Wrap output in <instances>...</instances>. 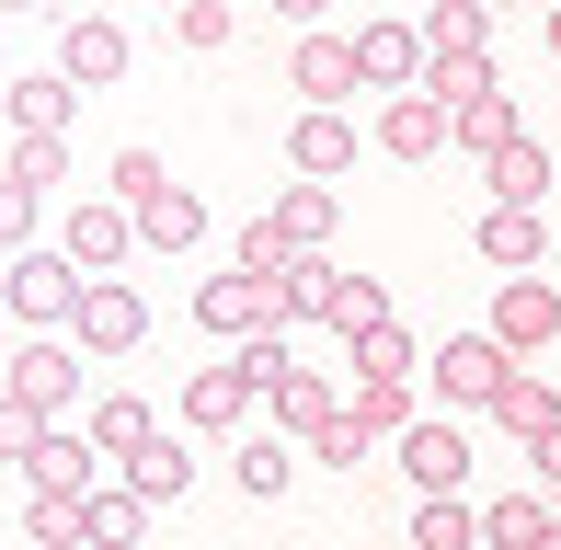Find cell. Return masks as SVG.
I'll return each instance as SVG.
<instances>
[{"label":"cell","mask_w":561,"mask_h":550,"mask_svg":"<svg viewBox=\"0 0 561 550\" xmlns=\"http://www.w3.org/2000/svg\"><path fill=\"white\" fill-rule=\"evenodd\" d=\"M0 184H23V195H58L69 184V138H12V172Z\"/></svg>","instance_id":"obj_35"},{"label":"cell","mask_w":561,"mask_h":550,"mask_svg":"<svg viewBox=\"0 0 561 550\" xmlns=\"http://www.w3.org/2000/svg\"><path fill=\"white\" fill-rule=\"evenodd\" d=\"M12 402H35L46 424H69V402H81V344H69V333L12 344Z\"/></svg>","instance_id":"obj_5"},{"label":"cell","mask_w":561,"mask_h":550,"mask_svg":"<svg viewBox=\"0 0 561 550\" xmlns=\"http://www.w3.org/2000/svg\"><path fill=\"white\" fill-rule=\"evenodd\" d=\"M401 550H481V505H458V493H424L413 505V539Z\"/></svg>","instance_id":"obj_27"},{"label":"cell","mask_w":561,"mask_h":550,"mask_svg":"<svg viewBox=\"0 0 561 550\" xmlns=\"http://www.w3.org/2000/svg\"><path fill=\"white\" fill-rule=\"evenodd\" d=\"M424 58H493V12L481 0H436L424 12Z\"/></svg>","instance_id":"obj_23"},{"label":"cell","mask_w":561,"mask_h":550,"mask_svg":"<svg viewBox=\"0 0 561 550\" xmlns=\"http://www.w3.org/2000/svg\"><path fill=\"white\" fill-rule=\"evenodd\" d=\"M58 81H69V92H104V81H126V23H104V12H69V35H58Z\"/></svg>","instance_id":"obj_9"},{"label":"cell","mask_w":561,"mask_h":550,"mask_svg":"<svg viewBox=\"0 0 561 550\" xmlns=\"http://www.w3.org/2000/svg\"><path fill=\"white\" fill-rule=\"evenodd\" d=\"M81 287H92V275L69 264V253H12V275H0V310H12L23 333H69V321H81Z\"/></svg>","instance_id":"obj_1"},{"label":"cell","mask_w":561,"mask_h":550,"mask_svg":"<svg viewBox=\"0 0 561 550\" xmlns=\"http://www.w3.org/2000/svg\"><path fill=\"white\" fill-rule=\"evenodd\" d=\"M550 58H561V0H550Z\"/></svg>","instance_id":"obj_45"},{"label":"cell","mask_w":561,"mask_h":550,"mask_svg":"<svg viewBox=\"0 0 561 550\" xmlns=\"http://www.w3.org/2000/svg\"><path fill=\"white\" fill-rule=\"evenodd\" d=\"M104 184H115V207H149V195H161V184H172V161H161V149H138V138H126V149H115V172H104Z\"/></svg>","instance_id":"obj_36"},{"label":"cell","mask_w":561,"mask_h":550,"mask_svg":"<svg viewBox=\"0 0 561 550\" xmlns=\"http://www.w3.org/2000/svg\"><path fill=\"white\" fill-rule=\"evenodd\" d=\"M252 402H264V379H252L241 356H229V367H195V379H184V436H241Z\"/></svg>","instance_id":"obj_6"},{"label":"cell","mask_w":561,"mask_h":550,"mask_svg":"<svg viewBox=\"0 0 561 550\" xmlns=\"http://www.w3.org/2000/svg\"><path fill=\"white\" fill-rule=\"evenodd\" d=\"M0 321H12V310H0Z\"/></svg>","instance_id":"obj_51"},{"label":"cell","mask_w":561,"mask_h":550,"mask_svg":"<svg viewBox=\"0 0 561 550\" xmlns=\"http://www.w3.org/2000/svg\"><path fill=\"white\" fill-rule=\"evenodd\" d=\"M298 253H287V230H275V218H252L241 230V275H287Z\"/></svg>","instance_id":"obj_41"},{"label":"cell","mask_w":561,"mask_h":550,"mask_svg":"<svg viewBox=\"0 0 561 550\" xmlns=\"http://www.w3.org/2000/svg\"><path fill=\"white\" fill-rule=\"evenodd\" d=\"M493 424H504V436H550V424H561V402H550V379H527V367H516V379H504V402H493Z\"/></svg>","instance_id":"obj_32"},{"label":"cell","mask_w":561,"mask_h":550,"mask_svg":"<svg viewBox=\"0 0 561 550\" xmlns=\"http://www.w3.org/2000/svg\"><path fill=\"white\" fill-rule=\"evenodd\" d=\"M539 550H561V516H550V528H539Z\"/></svg>","instance_id":"obj_46"},{"label":"cell","mask_w":561,"mask_h":550,"mask_svg":"<svg viewBox=\"0 0 561 550\" xmlns=\"http://www.w3.org/2000/svg\"><path fill=\"white\" fill-rule=\"evenodd\" d=\"M413 92H436V104L458 115L470 92H493V58H424V81H413Z\"/></svg>","instance_id":"obj_37"},{"label":"cell","mask_w":561,"mask_h":550,"mask_svg":"<svg viewBox=\"0 0 561 550\" xmlns=\"http://www.w3.org/2000/svg\"><path fill=\"white\" fill-rule=\"evenodd\" d=\"M344 413L367 424V436H413V424H424V413H413V379H355Z\"/></svg>","instance_id":"obj_30"},{"label":"cell","mask_w":561,"mask_h":550,"mask_svg":"<svg viewBox=\"0 0 561 550\" xmlns=\"http://www.w3.org/2000/svg\"><path fill=\"white\" fill-rule=\"evenodd\" d=\"M264 402H275V436H321V424L344 413V402H333V379H321V367H287V379H275Z\"/></svg>","instance_id":"obj_18"},{"label":"cell","mask_w":561,"mask_h":550,"mask_svg":"<svg viewBox=\"0 0 561 550\" xmlns=\"http://www.w3.org/2000/svg\"><path fill=\"white\" fill-rule=\"evenodd\" d=\"M367 447H378L367 424H355V413H333V424H321V436H310V459H321V470H355V459H367Z\"/></svg>","instance_id":"obj_39"},{"label":"cell","mask_w":561,"mask_h":550,"mask_svg":"<svg viewBox=\"0 0 561 550\" xmlns=\"http://www.w3.org/2000/svg\"><path fill=\"white\" fill-rule=\"evenodd\" d=\"M35 207H46V195H23V184H0V253H35Z\"/></svg>","instance_id":"obj_42"},{"label":"cell","mask_w":561,"mask_h":550,"mask_svg":"<svg viewBox=\"0 0 561 550\" xmlns=\"http://www.w3.org/2000/svg\"><path fill=\"white\" fill-rule=\"evenodd\" d=\"M424 367H436V402H458V413H493L504 379H516V356L493 333H447V356H424Z\"/></svg>","instance_id":"obj_4"},{"label":"cell","mask_w":561,"mask_h":550,"mask_svg":"<svg viewBox=\"0 0 561 550\" xmlns=\"http://www.w3.org/2000/svg\"><path fill=\"white\" fill-rule=\"evenodd\" d=\"M69 344H81V356H138V344H149V298L126 287V275H92V287H81V321H69Z\"/></svg>","instance_id":"obj_3"},{"label":"cell","mask_w":561,"mask_h":550,"mask_svg":"<svg viewBox=\"0 0 561 550\" xmlns=\"http://www.w3.org/2000/svg\"><path fill=\"white\" fill-rule=\"evenodd\" d=\"M81 436H92V447H104V459H138V447H149V436H161V413H149V402H138V390H104V402H92V424H81Z\"/></svg>","instance_id":"obj_20"},{"label":"cell","mask_w":561,"mask_h":550,"mask_svg":"<svg viewBox=\"0 0 561 550\" xmlns=\"http://www.w3.org/2000/svg\"><path fill=\"white\" fill-rule=\"evenodd\" d=\"M321 321H333L344 344H367L378 321H390V287H378V275H333V310H321Z\"/></svg>","instance_id":"obj_31"},{"label":"cell","mask_w":561,"mask_h":550,"mask_svg":"<svg viewBox=\"0 0 561 550\" xmlns=\"http://www.w3.org/2000/svg\"><path fill=\"white\" fill-rule=\"evenodd\" d=\"M81 516H92V550H138L149 539V493H126V482H92Z\"/></svg>","instance_id":"obj_21"},{"label":"cell","mask_w":561,"mask_h":550,"mask_svg":"<svg viewBox=\"0 0 561 550\" xmlns=\"http://www.w3.org/2000/svg\"><path fill=\"white\" fill-rule=\"evenodd\" d=\"M539 528H550L539 493H493V505H481V550H539Z\"/></svg>","instance_id":"obj_29"},{"label":"cell","mask_w":561,"mask_h":550,"mask_svg":"<svg viewBox=\"0 0 561 550\" xmlns=\"http://www.w3.org/2000/svg\"><path fill=\"white\" fill-rule=\"evenodd\" d=\"M23 470H35V493H92V470H104V447H92L81 424H46V447H35Z\"/></svg>","instance_id":"obj_15"},{"label":"cell","mask_w":561,"mask_h":550,"mask_svg":"<svg viewBox=\"0 0 561 550\" xmlns=\"http://www.w3.org/2000/svg\"><path fill=\"white\" fill-rule=\"evenodd\" d=\"M493 207H550V149L539 138H516V149H493Z\"/></svg>","instance_id":"obj_25"},{"label":"cell","mask_w":561,"mask_h":550,"mask_svg":"<svg viewBox=\"0 0 561 550\" xmlns=\"http://www.w3.org/2000/svg\"><path fill=\"white\" fill-rule=\"evenodd\" d=\"M264 218L287 230V253H333V184H287Z\"/></svg>","instance_id":"obj_22"},{"label":"cell","mask_w":561,"mask_h":550,"mask_svg":"<svg viewBox=\"0 0 561 550\" xmlns=\"http://www.w3.org/2000/svg\"><path fill=\"white\" fill-rule=\"evenodd\" d=\"M184 482H195V447H184V436H149L138 459H126V493H149V505H172Z\"/></svg>","instance_id":"obj_28"},{"label":"cell","mask_w":561,"mask_h":550,"mask_svg":"<svg viewBox=\"0 0 561 550\" xmlns=\"http://www.w3.org/2000/svg\"><path fill=\"white\" fill-rule=\"evenodd\" d=\"M195 321H207L218 344L287 333V275H207V287H195Z\"/></svg>","instance_id":"obj_2"},{"label":"cell","mask_w":561,"mask_h":550,"mask_svg":"<svg viewBox=\"0 0 561 550\" xmlns=\"http://www.w3.org/2000/svg\"><path fill=\"white\" fill-rule=\"evenodd\" d=\"M481 264L493 275H539V207H481Z\"/></svg>","instance_id":"obj_19"},{"label":"cell","mask_w":561,"mask_h":550,"mask_svg":"<svg viewBox=\"0 0 561 550\" xmlns=\"http://www.w3.org/2000/svg\"><path fill=\"white\" fill-rule=\"evenodd\" d=\"M355 379H424V344L401 333V321H378V333L355 344Z\"/></svg>","instance_id":"obj_34"},{"label":"cell","mask_w":561,"mask_h":550,"mask_svg":"<svg viewBox=\"0 0 561 550\" xmlns=\"http://www.w3.org/2000/svg\"><path fill=\"white\" fill-rule=\"evenodd\" d=\"M138 241H149V253H195V241H207V207H195L184 184H161V195L138 207Z\"/></svg>","instance_id":"obj_24"},{"label":"cell","mask_w":561,"mask_h":550,"mask_svg":"<svg viewBox=\"0 0 561 550\" xmlns=\"http://www.w3.org/2000/svg\"><path fill=\"white\" fill-rule=\"evenodd\" d=\"M378 149H390V161H436L447 149V104L436 92H390V104H378Z\"/></svg>","instance_id":"obj_13"},{"label":"cell","mask_w":561,"mask_h":550,"mask_svg":"<svg viewBox=\"0 0 561 550\" xmlns=\"http://www.w3.org/2000/svg\"><path fill=\"white\" fill-rule=\"evenodd\" d=\"M401 470H413V493H458L470 482V436H458L447 413H424L413 436H401Z\"/></svg>","instance_id":"obj_12"},{"label":"cell","mask_w":561,"mask_h":550,"mask_svg":"<svg viewBox=\"0 0 561 550\" xmlns=\"http://www.w3.org/2000/svg\"><path fill=\"white\" fill-rule=\"evenodd\" d=\"M0 12H35V0H0Z\"/></svg>","instance_id":"obj_47"},{"label":"cell","mask_w":561,"mask_h":550,"mask_svg":"<svg viewBox=\"0 0 561 550\" xmlns=\"http://www.w3.org/2000/svg\"><path fill=\"white\" fill-rule=\"evenodd\" d=\"M481 12H493V0H481Z\"/></svg>","instance_id":"obj_49"},{"label":"cell","mask_w":561,"mask_h":550,"mask_svg":"<svg viewBox=\"0 0 561 550\" xmlns=\"http://www.w3.org/2000/svg\"><path fill=\"white\" fill-rule=\"evenodd\" d=\"M0 104H12V138H69V104H81V92L46 69V81H12Z\"/></svg>","instance_id":"obj_26"},{"label":"cell","mask_w":561,"mask_h":550,"mask_svg":"<svg viewBox=\"0 0 561 550\" xmlns=\"http://www.w3.org/2000/svg\"><path fill=\"white\" fill-rule=\"evenodd\" d=\"M126 241H138V207L92 195V207H69V241H58V253L81 264V275H115V264H126Z\"/></svg>","instance_id":"obj_11"},{"label":"cell","mask_w":561,"mask_h":550,"mask_svg":"<svg viewBox=\"0 0 561 550\" xmlns=\"http://www.w3.org/2000/svg\"><path fill=\"white\" fill-rule=\"evenodd\" d=\"M550 333H561V287H550V275H504V287H493V344H504V356H539Z\"/></svg>","instance_id":"obj_7"},{"label":"cell","mask_w":561,"mask_h":550,"mask_svg":"<svg viewBox=\"0 0 561 550\" xmlns=\"http://www.w3.org/2000/svg\"><path fill=\"white\" fill-rule=\"evenodd\" d=\"M275 12H287L298 35H321V12H333V0H275Z\"/></svg>","instance_id":"obj_44"},{"label":"cell","mask_w":561,"mask_h":550,"mask_svg":"<svg viewBox=\"0 0 561 550\" xmlns=\"http://www.w3.org/2000/svg\"><path fill=\"white\" fill-rule=\"evenodd\" d=\"M23 539H35V550H81V539H92L81 493H35V505H23Z\"/></svg>","instance_id":"obj_33"},{"label":"cell","mask_w":561,"mask_h":550,"mask_svg":"<svg viewBox=\"0 0 561 550\" xmlns=\"http://www.w3.org/2000/svg\"><path fill=\"white\" fill-rule=\"evenodd\" d=\"M229 482H241L252 505H275V493L298 482V436H241V447H229Z\"/></svg>","instance_id":"obj_17"},{"label":"cell","mask_w":561,"mask_h":550,"mask_svg":"<svg viewBox=\"0 0 561 550\" xmlns=\"http://www.w3.org/2000/svg\"><path fill=\"white\" fill-rule=\"evenodd\" d=\"M172 35H184L195 58H218V46H229V0H184V12H172Z\"/></svg>","instance_id":"obj_38"},{"label":"cell","mask_w":561,"mask_h":550,"mask_svg":"<svg viewBox=\"0 0 561 550\" xmlns=\"http://www.w3.org/2000/svg\"><path fill=\"white\" fill-rule=\"evenodd\" d=\"M516 138H527V127H516V92H504V81L470 92V104L447 115V149H481V161H493V149H516Z\"/></svg>","instance_id":"obj_16"},{"label":"cell","mask_w":561,"mask_h":550,"mask_svg":"<svg viewBox=\"0 0 561 550\" xmlns=\"http://www.w3.org/2000/svg\"><path fill=\"white\" fill-rule=\"evenodd\" d=\"M287 92H298L310 115H344V92H367V81H355V35H298Z\"/></svg>","instance_id":"obj_8"},{"label":"cell","mask_w":561,"mask_h":550,"mask_svg":"<svg viewBox=\"0 0 561 550\" xmlns=\"http://www.w3.org/2000/svg\"><path fill=\"white\" fill-rule=\"evenodd\" d=\"M0 23H12V12H0Z\"/></svg>","instance_id":"obj_50"},{"label":"cell","mask_w":561,"mask_h":550,"mask_svg":"<svg viewBox=\"0 0 561 550\" xmlns=\"http://www.w3.org/2000/svg\"><path fill=\"white\" fill-rule=\"evenodd\" d=\"M46 447V413L35 402H12V390H0V459H35Z\"/></svg>","instance_id":"obj_40"},{"label":"cell","mask_w":561,"mask_h":550,"mask_svg":"<svg viewBox=\"0 0 561 550\" xmlns=\"http://www.w3.org/2000/svg\"><path fill=\"white\" fill-rule=\"evenodd\" d=\"M172 12H184V0H172Z\"/></svg>","instance_id":"obj_48"},{"label":"cell","mask_w":561,"mask_h":550,"mask_svg":"<svg viewBox=\"0 0 561 550\" xmlns=\"http://www.w3.org/2000/svg\"><path fill=\"white\" fill-rule=\"evenodd\" d=\"M355 81L367 92H413L424 81V23H355Z\"/></svg>","instance_id":"obj_10"},{"label":"cell","mask_w":561,"mask_h":550,"mask_svg":"<svg viewBox=\"0 0 561 550\" xmlns=\"http://www.w3.org/2000/svg\"><path fill=\"white\" fill-rule=\"evenodd\" d=\"M527 482L561 493V424H550V436H527Z\"/></svg>","instance_id":"obj_43"},{"label":"cell","mask_w":561,"mask_h":550,"mask_svg":"<svg viewBox=\"0 0 561 550\" xmlns=\"http://www.w3.org/2000/svg\"><path fill=\"white\" fill-rule=\"evenodd\" d=\"M287 161H298V184H333V172H355V115H310V104H298Z\"/></svg>","instance_id":"obj_14"}]
</instances>
